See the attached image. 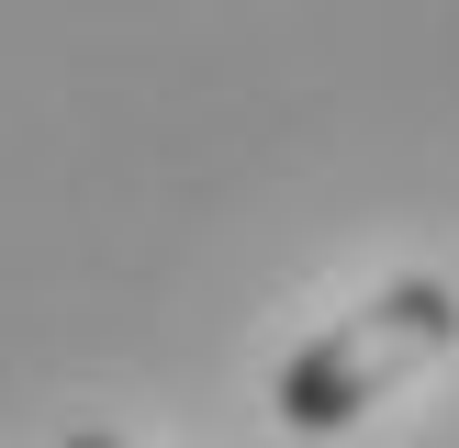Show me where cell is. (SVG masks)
I'll list each match as a JSON object with an SVG mask.
<instances>
[{
	"instance_id": "6da1fadb",
	"label": "cell",
	"mask_w": 459,
	"mask_h": 448,
	"mask_svg": "<svg viewBox=\"0 0 459 448\" xmlns=\"http://www.w3.org/2000/svg\"><path fill=\"white\" fill-rule=\"evenodd\" d=\"M459 348V291L448 280H381L359 314H336L314 348L281 358V426H303V437H336V426H359L381 392H403V381L426 370V358Z\"/></svg>"
},
{
	"instance_id": "7a4b0ae2",
	"label": "cell",
	"mask_w": 459,
	"mask_h": 448,
	"mask_svg": "<svg viewBox=\"0 0 459 448\" xmlns=\"http://www.w3.org/2000/svg\"><path fill=\"white\" fill-rule=\"evenodd\" d=\"M67 448H124V437H67Z\"/></svg>"
}]
</instances>
